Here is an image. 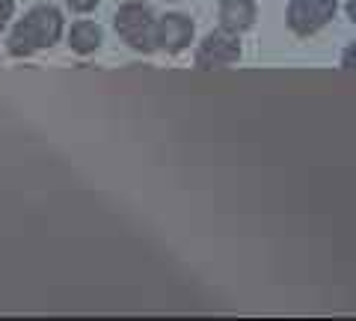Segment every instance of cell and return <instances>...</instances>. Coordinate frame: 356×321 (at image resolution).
Returning <instances> with one entry per match:
<instances>
[{"mask_svg": "<svg viewBox=\"0 0 356 321\" xmlns=\"http://www.w3.org/2000/svg\"><path fill=\"white\" fill-rule=\"evenodd\" d=\"M63 33V15L54 6H36L33 13L18 21L13 36H9V54L13 57H27L33 51L51 48Z\"/></svg>", "mask_w": 356, "mask_h": 321, "instance_id": "6da1fadb", "label": "cell"}, {"mask_svg": "<svg viewBox=\"0 0 356 321\" xmlns=\"http://www.w3.org/2000/svg\"><path fill=\"white\" fill-rule=\"evenodd\" d=\"M116 30L134 51L152 54L158 48V24L146 3H125L116 13Z\"/></svg>", "mask_w": 356, "mask_h": 321, "instance_id": "7a4b0ae2", "label": "cell"}, {"mask_svg": "<svg viewBox=\"0 0 356 321\" xmlns=\"http://www.w3.org/2000/svg\"><path fill=\"white\" fill-rule=\"evenodd\" d=\"M336 9H339L336 0H291L285 21L297 36H312V33L330 24Z\"/></svg>", "mask_w": 356, "mask_h": 321, "instance_id": "3957f363", "label": "cell"}, {"mask_svg": "<svg viewBox=\"0 0 356 321\" xmlns=\"http://www.w3.org/2000/svg\"><path fill=\"white\" fill-rule=\"evenodd\" d=\"M241 57V45H238V33L229 30H217L199 45L196 51V65L199 69H222V65L238 63Z\"/></svg>", "mask_w": 356, "mask_h": 321, "instance_id": "277c9868", "label": "cell"}, {"mask_svg": "<svg viewBox=\"0 0 356 321\" xmlns=\"http://www.w3.org/2000/svg\"><path fill=\"white\" fill-rule=\"evenodd\" d=\"M193 39V21L184 18V15H166L161 24H158V48L178 54L191 45Z\"/></svg>", "mask_w": 356, "mask_h": 321, "instance_id": "5b68a950", "label": "cell"}, {"mask_svg": "<svg viewBox=\"0 0 356 321\" xmlns=\"http://www.w3.org/2000/svg\"><path fill=\"white\" fill-rule=\"evenodd\" d=\"M220 21H222V30L229 33H243L252 27L255 21V6L252 0H222L220 6Z\"/></svg>", "mask_w": 356, "mask_h": 321, "instance_id": "8992f818", "label": "cell"}, {"mask_svg": "<svg viewBox=\"0 0 356 321\" xmlns=\"http://www.w3.org/2000/svg\"><path fill=\"white\" fill-rule=\"evenodd\" d=\"M69 45L77 54H92L98 45H102V27L92 24V21H77L69 33Z\"/></svg>", "mask_w": 356, "mask_h": 321, "instance_id": "52a82bcc", "label": "cell"}, {"mask_svg": "<svg viewBox=\"0 0 356 321\" xmlns=\"http://www.w3.org/2000/svg\"><path fill=\"white\" fill-rule=\"evenodd\" d=\"M13 9H15V0H0V30H3L6 21L13 18Z\"/></svg>", "mask_w": 356, "mask_h": 321, "instance_id": "ba28073f", "label": "cell"}, {"mask_svg": "<svg viewBox=\"0 0 356 321\" xmlns=\"http://www.w3.org/2000/svg\"><path fill=\"white\" fill-rule=\"evenodd\" d=\"M341 65H344V69H356V42H350V45L344 48V54H341Z\"/></svg>", "mask_w": 356, "mask_h": 321, "instance_id": "9c48e42d", "label": "cell"}, {"mask_svg": "<svg viewBox=\"0 0 356 321\" xmlns=\"http://www.w3.org/2000/svg\"><path fill=\"white\" fill-rule=\"evenodd\" d=\"M65 3H69L74 13H89V9H95L98 0H65Z\"/></svg>", "mask_w": 356, "mask_h": 321, "instance_id": "30bf717a", "label": "cell"}, {"mask_svg": "<svg viewBox=\"0 0 356 321\" xmlns=\"http://www.w3.org/2000/svg\"><path fill=\"white\" fill-rule=\"evenodd\" d=\"M344 9H348V18L356 24V0H348V6H344Z\"/></svg>", "mask_w": 356, "mask_h": 321, "instance_id": "8fae6325", "label": "cell"}]
</instances>
